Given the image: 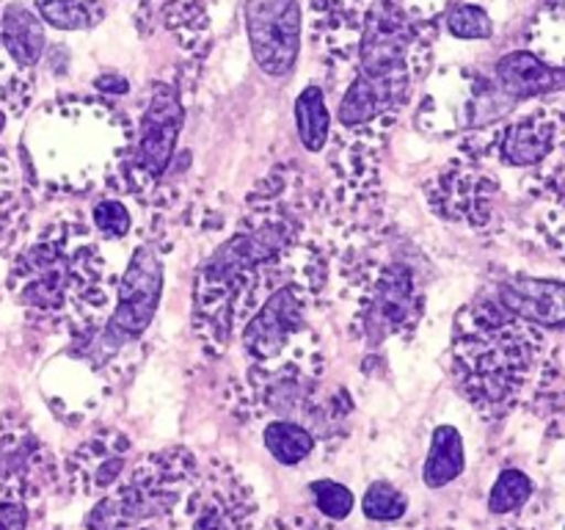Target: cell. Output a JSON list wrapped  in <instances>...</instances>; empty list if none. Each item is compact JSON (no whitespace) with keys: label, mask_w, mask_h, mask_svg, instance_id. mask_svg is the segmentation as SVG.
Returning a JSON list of instances; mask_svg holds the SVG:
<instances>
[{"label":"cell","mask_w":565,"mask_h":530,"mask_svg":"<svg viewBox=\"0 0 565 530\" xmlns=\"http://www.w3.org/2000/svg\"><path fill=\"white\" fill-rule=\"evenodd\" d=\"M535 495V484L527 473L516 467H508L497 475L494 486L489 491V511L491 513H513L527 506Z\"/></svg>","instance_id":"484cf974"},{"label":"cell","mask_w":565,"mask_h":530,"mask_svg":"<svg viewBox=\"0 0 565 530\" xmlns=\"http://www.w3.org/2000/svg\"><path fill=\"white\" fill-rule=\"evenodd\" d=\"M516 99L472 70H441L417 105V127L428 136H469L500 125Z\"/></svg>","instance_id":"8fae6325"},{"label":"cell","mask_w":565,"mask_h":530,"mask_svg":"<svg viewBox=\"0 0 565 530\" xmlns=\"http://www.w3.org/2000/svg\"><path fill=\"white\" fill-rule=\"evenodd\" d=\"M185 116L182 88L163 81L152 83L141 116L132 121V141L125 160L110 180L121 188V193H130L143 208L169 177Z\"/></svg>","instance_id":"30bf717a"},{"label":"cell","mask_w":565,"mask_h":530,"mask_svg":"<svg viewBox=\"0 0 565 530\" xmlns=\"http://www.w3.org/2000/svg\"><path fill=\"white\" fill-rule=\"evenodd\" d=\"M320 296L323 287L301 276L281 282L274 293H268L237 331L241 351L246 353L248 362H265L285 353L309 329L307 315Z\"/></svg>","instance_id":"4fadbf2b"},{"label":"cell","mask_w":565,"mask_h":530,"mask_svg":"<svg viewBox=\"0 0 565 530\" xmlns=\"http://www.w3.org/2000/svg\"><path fill=\"white\" fill-rule=\"evenodd\" d=\"M351 335L367 346L403 340L417 331L425 290L408 259H367L348 279Z\"/></svg>","instance_id":"9c48e42d"},{"label":"cell","mask_w":565,"mask_h":530,"mask_svg":"<svg viewBox=\"0 0 565 530\" xmlns=\"http://www.w3.org/2000/svg\"><path fill=\"white\" fill-rule=\"evenodd\" d=\"M259 500L248 480L224 458L199 464L196 480L180 506V528L188 530H254Z\"/></svg>","instance_id":"7c38bea8"},{"label":"cell","mask_w":565,"mask_h":530,"mask_svg":"<svg viewBox=\"0 0 565 530\" xmlns=\"http://www.w3.org/2000/svg\"><path fill=\"white\" fill-rule=\"evenodd\" d=\"M318 199L292 163L276 166L254 186L237 230L199 265L191 320L210 357H221L254 309L287 279L329 285L334 248L312 235Z\"/></svg>","instance_id":"6da1fadb"},{"label":"cell","mask_w":565,"mask_h":530,"mask_svg":"<svg viewBox=\"0 0 565 530\" xmlns=\"http://www.w3.org/2000/svg\"><path fill=\"white\" fill-rule=\"evenodd\" d=\"M494 83L519 103L539 94L565 92V66L550 64L533 50H513L497 61Z\"/></svg>","instance_id":"d6986e66"},{"label":"cell","mask_w":565,"mask_h":530,"mask_svg":"<svg viewBox=\"0 0 565 530\" xmlns=\"http://www.w3.org/2000/svg\"><path fill=\"white\" fill-rule=\"evenodd\" d=\"M445 25L447 31L456 39H491L494 33V22H491L489 11L478 3H452L445 11Z\"/></svg>","instance_id":"f1b7e54d"},{"label":"cell","mask_w":565,"mask_h":530,"mask_svg":"<svg viewBox=\"0 0 565 530\" xmlns=\"http://www.w3.org/2000/svg\"><path fill=\"white\" fill-rule=\"evenodd\" d=\"M362 511L370 522L395 524L408 513V497L390 480H375L364 491Z\"/></svg>","instance_id":"4316f807"},{"label":"cell","mask_w":565,"mask_h":530,"mask_svg":"<svg viewBox=\"0 0 565 530\" xmlns=\"http://www.w3.org/2000/svg\"><path fill=\"white\" fill-rule=\"evenodd\" d=\"M33 11L58 31H88L105 20V0H33Z\"/></svg>","instance_id":"d4e9b609"},{"label":"cell","mask_w":565,"mask_h":530,"mask_svg":"<svg viewBox=\"0 0 565 530\" xmlns=\"http://www.w3.org/2000/svg\"><path fill=\"white\" fill-rule=\"evenodd\" d=\"M544 3L555 11H565V0H544Z\"/></svg>","instance_id":"e575fe53"},{"label":"cell","mask_w":565,"mask_h":530,"mask_svg":"<svg viewBox=\"0 0 565 530\" xmlns=\"http://www.w3.org/2000/svg\"><path fill=\"white\" fill-rule=\"evenodd\" d=\"M370 0H309V33L334 66L356 59Z\"/></svg>","instance_id":"e0dca14e"},{"label":"cell","mask_w":565,"mask_h":530,"mask_svg":"<svg viewBox=\"0 0 565 530\" xmlns=\"http://www.w3.org/2000/svg\"><path fill=\"white\" fill-rule=\"evenodd\" d=\"M550 340L544 329L483 296L458 312L452 370L458 390L486 420H500L550 384Z\"/></svg>","instance_id":"7a4b0ae2"},{"label":"cell","mask_w":565,"mask_h":530,"mask_svg":"<svg viewBox=\"0 0 565 530\" xmlns=\"http://www.w3.org/2000/svg\"><path fill=\"white\" fill-rule=\"evenodd\" d=\"M497 197H500V180L486 169L483 160L467 155L441 166L425 186V199L436 219L475 232H483L494 224Z\"/></svg>","instance_id":"5bb4252c"},{"label":"cell","mask_w":565,"mask_h":530,"mask_svg":"<svg viewBox=\"0 0 565 530\" xmlns=\"http://www.w3.org/2000/svg\"><path fill=\"white\" fill-rule=\"evenodd\" d=\"M166 252L169 243L163 235L152 232L132 248L127 268L116 285V298L110 315L97 331L75 335V348L92 357L105 373L114 370L121 353L141 340L152 326L154 312L160 307L166 279Z\"/></svg>","instance_id":"ba28073f"},{"label":"cell","mask_w":565,"mask_h":530,"mask_svg":"<svg viewBox=\"0 0 565 530\" xmlns=\"http://www.w3.org/2000/svg\"><path fill=\"white\" fill-rule=\"evenodd\" d=\"M105 86H110L108 92L121 94V92H127V88H130V83H127L125 77H119V75H105V77H99V81H97V88L103 92Z\"/></svg>","instance_id":"d6a6232c"},{"label":"cell","mask_w":565,"mask_h":530,"mask_svg":"<svg viewBox=\"0 0 565 530\" xmlns=\"http://www.w3.org/2000/svg\"><path fill=\"white\" fill-rule=\"evenodd\" d=\"M439 25L403 14L390 0H370L356 72L337 108V130L390 136L414 97V86L430 72Z\"/></svg>","instance_id":"277c9868"},{"label":"cell","mask_w":565,"mask_h":530,"mask_svg":"<svg viewBox=\"0 0 565 530\" xmlns=\"http://www.w3.org/2000/svg\"><path fill=\"white\" fill-rule=\"evenodd\" d=\"M130 439L121 431L105 428L88 436L64 462V480L75 497L97 500L121 480L130 458Z\"/></svg>","instance_id":"2e32d148"},{"label":"cell","mask_w":565,"mask_h":530,"mask_svg":"<svg viewBox=\"0 0 565 530\" xmlns=\"http://www.w3.org/2000/svg\"><path fill=\"white\" fill-rule=\"evenodd\" d=\"M196 473V453L182 445L138 458L130 473L88 508L83 530H177L180 506Z\"/></svg>","instance_id":"52a82bcc"},{"label":"cell","mask_w":565,"mask_h":530,"mask_svg":"<svg viewBox=\"0 0 565 530\" xmlns=\"http://www.w3.org/2000/svg\"><path fill=\"white\" fill-rule=\"evenodd\" d=\"M3 127H6V110L0 108V132H3Z\"/></svg>","instance_id":"8d00e7d4"},{"label":"cell","mask_w":565,"mask_h":530,"mask_svg":"<svg viewBox=\"0 0 565 530\" xmlns=\"http://www.w3.org/2000/svg\"><path fill=\"white\" fill-rule=\"evenodd\" d=\"M497 530H533V528H524V524H502V528Z\"/></svg>","instance_id":"d590c367"},{"label":"cell","mask_w":565,"mask_h":530,"mask_svg":"<svg viewBox=\"0 0 565 530\" xmlns=\"http://www.w3.org/2000/svg\"><path fill=\"white\" fill-rule=\"evenodd\" d=\"M0 44L6 55L20 66L22 72H31L44 53V25L33 9L25 3H9L0 17Z\"/></svg>","instance_id":"ffe728a7"},{"label":"cell","mask_w":565,"mask_h":530,"mask_svg":"<svg viewBox=\"0 0 565 530\" xmlns=\"http://www.w3.org/2000/svg\"><path fill=\"white\" fill-rule=\"evenodd\" d=\"M14 296L28 312L75 335L97 331L110 315L116 276L88 221L55 219L14 265Z\"/></svg>","instance_id":"3957f363"},{"label":"cell","mask_w":565,"mask_h":530,"mask_svg":"<svg viewBox=\"0 0 565 530\" xmlns=\"http://www.w3.org/2000/svg\"><path fill=\"white\" fill-rule=\"evenodd\" d=\"M88 224L103 243H119L132 232V210L125 199H99V202H94Z\"/></svg>","instance_id":"83f0119b"},{"label":"cell","mask_w":565,"mask_h":530,"mask_svg":"<svg viewBox=\"0 0 565 530\" xmlns=\"http://www.w3.org/2000/svg\"><path fill=\"white\" fill-rule=\"evenodd\" d=\"M263 445L281 467H298L312 456L318 439L298 420H268L263 425Z\"/></svg>","instance_id":"603a6c76"},{"label":"cell","mask_w":565,"mask_h":530,"mask_svg":"<svg viewBox=\"0 0 565 530\" xmlns=\"http://www.w3.org/2000/svg\"><path fill=\"white\" fill-rule=\"evenodd\" d=\"M467 467V453H463V436L456 425H439L430 436L428 456H425L423 480L428 489H445L447 484L458 478Z\"/></svg>","instance_id":"7402d4cb"},{"label":"cell","mask_w":565,"mask_h":530,"mask_svg":"<svg viewBox=\"0 0 565 530\" xmlns=\"http://www.w3.org/2000/svg\"><path fill=\"white\" fill-rule=\"evenodd\" d=\"M323 346L312 329L303 331L285 353L265 362H248L246 373L230 379L224 403L241 423L298 420L318 445H340L353 412L345 390H326Z\"/></svg>","instance_id":"5b68a950"},{"label":"cell","mask_w":565,"mask_h":530,"mask_svg":"<svg viewBox=\"0 0 565 530\" xmlns=\"http://www.w3.org/2000/svg\"><path fill=\"white\" fill-rule=\"evenodd\" d=\"M263 530H342L337 522H320V519L307 517V513H287V517H274Z\"/></svg>","instance_id":"1f68e13d"},{"label":"cell","mask_w":565,"mask_h":530,"mask_svg":"<svg viewBox=\"0 0 565 530\" xmlns=\"http://www.w3.org/2000/svg\"><path fill=\"white\" fill-rule=\"evenodd\" d=\"M309 491H312L315 508L323 513L329 522H342L345 517H351L353 511V491L348 489L340 480H312L309 484Z\"/></svg>","instance_id":"f546056e"},{"label":"cell","mask_w":565,"mask_h":530,"mask_svg":"<svg viewBox=\"0 0 565 530\" xmlns=\"http://www.w3.org/2000/svg\"><path fill=\"white\" fill-rule=\"evenodd\" d=\"M491 296L513 315L541 326V329H563L565 326V282L513 276V279L502 282Z\"/></svg>","instance_id":"ac0fdd59"},{"label":"cell","mask_w":565,"mask_h":530,"mask_svg":"<svg viewBox=\"0 0 565 530\" xmlns=\"http://www.w3.org/2000/svg\"><path fill=\"white\" fill-rule=\"evenodd\" d=\"M296 127L303 149L312 155L323 152L331 138V110L320 86H307L296 99Z\"/></svg>","instance_id":"cb8c5ba5"},{"label":"cell","mask_w":565,"mask_h":530,"mask_svg":"<svg viewBox=\"0 0 565 530\" xmlns=\"http://www.w3.org/2000/svg\"><path fill=\"white\" fill-rule=\"evenodd\" d=\"M252 55L270 77L290 75L301 53L303 11L298 0H246Z\"/></svg>","instance_id":"9a60e30c"},{"label":"cell","mask_w":565,"mask_h":530,"mask_svg":"<svg viewBox=\"0 0 565 530\" xmlns=\"http://www.w3.org/2000/svg\"><path fill=\"white\" fill-rule=\"evenodd\" d=\"M31 508L28 497L17 491H0V530H28Z\"/></svg>","instance_id":"4dcf8cb0"},{"label":"cell","mask_w":565,"mask_h":530,"mask_svg":"<svg viewBox=\"0 0 565 530\" xmlns=\"http://www.w3.org/2000/svg\"><path fill=\"white\" fill-rule=\"evenodd\" d=\"M132 9L138 11V14H147V17H154L160 11V6L166 3V0H130Z\"/></svg>","instance_id":"836d02e7"},{"label":"cell","mask_w":565,"mask_h":530,"mask_svg":"<svg viewBox=\"0 0 565 530\" xmlns=\"http://www.w3.org/2000/svg\"><path fill=\"white\" fill-rule=\"evenodd\" d=\"M33 132L44 186L83 197L114 180L132 141V119L105 99L64 97L44 108Z\"/></svg>","instance_id":"8992f818"},{"label":"cell","mask_w":565,"mask_h":530,"mask_svg":"<svg viewBox=\"0 0 565 530\" xmlns=\"http://www.w3.org/2000/svg\"><path fill=\"white\" fill-rule=\"evenodd\" d=\"M166 28L185 53L202 59L210 44L207 0H166L158 11Z\"/></svg>","instance_id":"44dd1931"}]
</instances>
